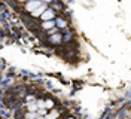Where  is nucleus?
Wrapping results in <instances>:
<instances>
[{"label":"nucleus","instance_id":"nucleus-1","mask_svg":"<svg viewBox=\"0 0 131 119\" xmlns=\"http://www.w3.org/2000/svg\"><path fill=\"white\" fill-rule=\"evenodd\" d=\"M42 5V2H30V3H27V10H30V12H33V10H36V9L39 8Z\"/></svg>","mask_w":131,"mask_h":119},{"label":"nucleus","instance_id":"nucleus-2","mask_svg":"<svg viewBox=\"0 0 131 119\" xmlns=\"http://www.w3.org/2000/svg\"><path fill=\"white\" fill-rule=\"evenodd\" d=\"M45 10H46V6H45V5L42 3L40 6H39V8L36 9V10H33L31 14H33V16H42V14H43Z\"/></svg>","mask_w":131,"mask_h":119},{"label":"nucleus","instance_id":"nucleus-3","mask_svg":"<svg viewBox=\"0 0 131 119\" xmlns=\"http://www.w3.org/2000/svg\"><path fill=\"white\" fill-rule=\"evenodd\" d=\"M42 18H43L45 21H52V18H54V12H52L51 9H49V10L46 9V10L42 14Z\"/></svg>","mask_w":131,"mask_h":119},{"label":"nucleus","instance_id":"nucleus-4","mask_svg":"<svg viewBox=\"0 0 131 119\" xmlns=\"http://www.w3.org/2000/svg\"><path fill=\"white\" fill-rule=\"evenodd\" d=\"M27 109L30 112H37V104H36V101H28L27 103Z\"/></svg>","mask_w":131,"mask_h":119},{"label":"nucleus","instance_id":"nucleus-5","mask_svg":"<svg viewBox=\"0 0 131 119\" xmlns=\"http://www.w3.org/2000/svg\"><path fill=\"white\" fill-rule=\"evenodd\" d=\"M57 116H58V112L52 110L51 112V115H46V116H43V118L45 119H57Z\"/></svg>","mask_w":131,"mask_h":119},{"label":"nucleus","instance_id":"nucleus-6","mask_svg":"<svg viewBox=\"0 0 131 119\" xmlns=\"http://www.w3.org/2000/svg\"><path fill=\"white\" fill-rule=\"evenodd\" d=\"M42 27L46 28V30H48V28H52V27H54V21H45V23L42 24Z\"/></svg>","mask_w":131,"mask_h":119},{"label":"nucleus","instance_id":"nucleus-7","mask_svg":"<svg viewBox=\"0 0 131 119\" xmlns=\"http://www.w3.org/2000/svg\"><path fill=\"white\" fill-rule=\"evenodd\" d=\"M25 118L27 119H36L37 118V112H30V113H27Z\"/></svg>","mask_w":131,"mask_h":119},{"label":"nucleus","instance_id":"nucleus-8","mask_svg":"<svg viewBox=\"0 0 131 119\" xmlns=\"http://www.w3.org/2000/svg\"><path fill=\"white\" fill-rule=\"evenodd\" d=\"M52 106H54V101L52 100H46L45 101V109H51Z\"/></svg>","mask_w":131,"mask_h":119},{"label":"nucleus","instance_id":"nucleus-9","mask_svg":"<svg viewBox=\"0 0 131 119\" xmlns=\"http://www.w3.org/2000/svg\"><path fill=\"white\" fill-rule=\"evenodd\" d=\"M36 104H37V107H39V109H45V101H43V100H37Z\"/></svg>","mask_w":131,"mask_h":119},{"label":"nucleus","instance_id":"nucleus-10","mask_svg":"<svg viewBox=\"0 0 131 119\" xmlns=\"http://www.w3.org/2000/svg\"><path fill=\"white\" fill-rule=\"evenodd\" d=\"M45 113H46V110H45V109H39V112H37V116H43Z\"/></svg>","mask_w":131,"mask_h":119},{"label":"nucleus","instance_id":"nucleus-11","mask_svg":"<svg viewBox=\"0 0 131 119\" xmlns=\"http://www.w3.org/2000/svg\"><path fill=\"white\" fill-rule=\"evenodd\" d=\"M58 25L60 27H64V21H58Z\"/></svg>","mask_w":131,"mask_h":119},{"label":"nucleus","instance_id":"nucleus-12","mask_svg":"<svg viewBox=\"0 0 131 119\" xmlns=\"http://www.w3.org/2000/svg\"><path fill=\"white\" fill-rule=\"evenodd\" d=\"M36 119H45V118H43V116H37Z\"/></svg>","mask_w":131,"mask_h":119},{"label":"nucleus","instance_id":"nucleus-13","mask_svg":"<svg viewBox=\"0 0 131 119\" xmlns=\"http://www.w3.org/2000/svg\"><path fill=\"white\" fill-rule=\"evenodd\" d=\"M69 119H73V118H69Z\"/></svg>","mask_w":131,"mask_h":119}]
</instances>
